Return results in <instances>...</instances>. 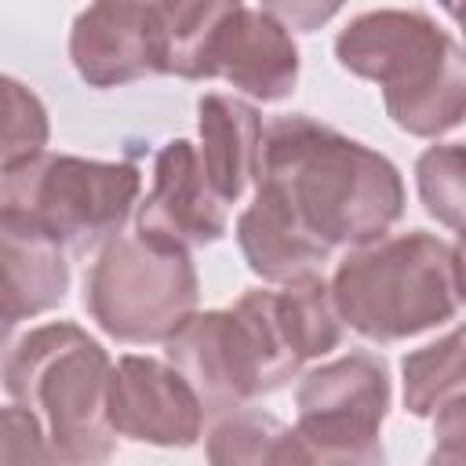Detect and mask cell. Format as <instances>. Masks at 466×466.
Here are the masks:
<instances>
[{"label":"cell","instance_id":"6da1fadb","mask_svg":"<svg viewBox=\"0 0 466 466\" xmlns=\"http://www.w3.org/2000/svg\"><path fill=\"white\" fill-rule=\"evenodd\" d=\"M255 197L328 251L379 240L404 215L393 160L302 113L262 124Z\"/></svg>","mask_w":466,"mask_h":466},{"label":"cell","instance_id":"7a4b0ae2","mask_svg":"<svg viewBox=\"0 0 466 466\" xmlns=\"http://www.w3.org/2000/svg\"><path fill=\"white\" fill-rule=\"evenodd\" d=\"M335 58L353 76L382 87L386 113L400 131L437 138L462 124L466 58L455 36L430 15L400 7L364 11L335 36Z\"/></svg>","mask_w":466,"mask_h":466},{"label":"cell","instance_id":"3957f363","mask_svg":"<svg viewBox=\"0 0 466 466\" xmlns=\"http://www.w3.org/2000/svg\"><path fill=\"white\" fill-rule=\"evenodd\" d=\"M328 291L339 320L360 339L400 342L459 313V248L426 229L379 237L346 248Z\"/></svg>","mask_w":466,"mask_h":466},{"label":"cell","instance_id":"277c9868","mask_svg":"<svg viewBox=\"0 0 466 466\" xmlns=\"http://www.w3.org/2000/svg\"><path fill=\"white\" fill-rule=\"evenodd\" d=\"M113 360L80 324L51 320L29 328L0 353V386L36 411L58 462L95 466L116 451L106 415Z\"/></svg>","mask_w":466,"mask_h":466},{"label":"cell","instance_id":"5b68a950","mask_svg":"<svg viewBox=\"0 0 466 466\" xmlns=\"http://www.w3.org/2000/svg\"><path fill=\"white\" fill-rule=\"evenodd\" d=\"M197 299L189 248L146 233H113L84 277V306L116 342H164L197 313Z\"/></svg>","mask_w":466,"mask_h":466},{"label":"cell","instance_id":"8992f818","mask_svg":"<svg viewBox=\"0 0 466 466\" xmlns=\"http://www.w3.org/2000/svg\"><path fill=\"white\" fill-rule=\"evenodd\" d=\"M142 175L124 160H87L73 153H36L4 171L0 208H11L51 233L69 251L106 244L127 222Z\"/></svg>","mask_w":466,"mask_h":466},{"label":"cell","instance_id":"52a82bcc","mask_svg":"<svg viewBox=\"0 0 466 466\" xmlns=\"http://www.w3.org/2000/svg\"><path fill=\"white\" fill-rule=\"evenodd\" d=\"M295 408V462L375 466L386 459L379 430L390 411V371L382 357L346 353L306 371Z\"/></svg>","mask_w":466,"mask_h":466},{"label":"cell","instance_id":"ba28073f","mask_svg":"<svg viewBox=\"0 0 466 466\" xmlns=\"http://www.w3.org/2000/svg\"><path fill=\"white\" fill-rule=\"evenodd\" d=\"M164 346L167 364L189 382L204 415H222L269 393L258 346L233 309L189 313Z\"/></svg>","mask_w":466,"mask_h":466},{"label":"cell","instance_id":"9c48e42d","mask_svg":"<svg viewBox=\"0 0 466 466\" xmlns=\"http://www.w3.org/2000/svg\"><path fill=\"white\" fill-rule=\"evenodd\" d=\"M106 415L116 437L157 448H189L204 430V408L189 382L167 360L142 353H127L113 364Z\"/></svg>","mask_w":466,"mask_h":466},{"label":"cell","instance_id":"30bf717a","mask_svg":"<svg viewBox=\"0 0 466 466\" xmlns=\"http://www.w3.org/2000/svg\"><path fill=\"white\" fill-rule=\"evenodd\" d=\"M138 233L178 248H204L226 237L229 204L208 186L200 153L189 138H171L153 160V189L135 215Z\"/></svg>","mask_w":466,"mask_h":466},{"label":"cell","instance_id":"8fae6325","mask_svg":"<svg viewBox=\"0 0 466 466\" xmlns=\"http://www.w3.org/2000/svg\"><path fill=\"white\" fill-rule=\"evenodd\" d=\"M226 80L255 102H280L299 84V47L291 29L262 7H237L208 55V80Z\"/></svg>","mask_w":466,"mask_h":466},{"label":"cell","instance_id":"7c38bea8","mask_svg":"<svg viewBox=\"0 0 466 466\" xmlns=\"http://www.w3.org/2000/svg\"><path fill=\"white\" fill-rule=\"evenodd\" d=\"M69 58L84 84L120 87L157 73L149 7L138 0H95L69 29Z\"/></svg>","mask_w":466,"mask_h":466},{"label":"cell","instance_id":"4fadbf2b","mask_svg":"<svg viewBox=\"0 0 466 466\" xmlns=\"http://www.w3.org/2000/svg\"><path fill=\"white\" fill-rule=\"evenodd\" d=\"M69 291L66 248L25 215L0 208V320L11 328L55 309Z\"/></svg>","mask_w":466,"mask_h":466},{"label":"cell","instance_id":"5bb4252c","mask_svg":"<svg viewBox=\"0 0 466 466\" xmlns=\"http://www.w3.org/2000/svg\"><path fill=\"white\" fill-rule=\"evenodd\" d=\"M197 131H200V167L208 186L222 204H237L255 182L258 146H262V116L251 102L237 95H204L197 102Z\"/></svg>","mask_w":466,"mask_h":466},{"label":"cell","instance_id":"9a60e30c","mask_svg":"<svg viewBox=\"0 0 466 466\" xmlns=\"http://www.w3.org/2000/svg\"><path fill=\"white\" fill-rule=\"evenodd\" d=\"M244 0H146L157 44V73L208 80V55L226 18Z\"/></svg>","mask_w":466,"mask_h":466},{"label":"cell","instance_id":"2e32d148","mask_svg":"<svg viewBox=\"0 0 466 466\" xmlns=\"http://www.w3.org/2000/svg\"><path fill=\"white\" fill-rule=\"evenodd\" d=\"M237 244L248 269L269 284H284L295 277H309L328 262V248L302 233L291 218H284L269 200L255 197L237 218Z\"/></svg>","mask_w":466,"mask_h":466},{"label":"cell","instance_id":"e0dca14e","mask_svg":"<svg viewBox=\"0 0 466 466\" xmlns=\"http://www.w3.org/2000/svg\"><path fill=\"white\" fill-rule=\"evenodd\" d=\"M266 309L277 339L299 364L324 357L342 342V320L331 306L328 284L317 273L266 288Z\"/></svg>","mask_w":466,"mask_h":466},{"label":"cell","instance_id":"ac0fdd59","mask_svg":"<svg viewBox=\"0 0 466 466\" xmlns=\"http://www.w3.org/2000/svg\"><path fill=\"white\" fill-rule=\"evenodd\" d=\"M208 459L215 466H237V462L288 466L295 462L291 426H284L269 411H251V408L222 411V419L208 433Z\"/></svg>","mask_w":466,"mask_h":466},{"label":"cell","instance_id":"d6986e66","mask_svg":"<svg viewBox=\"0 0 466 466\" xmlns=\"http://www.w3.org/2000/svg\"><path fill=\"white\" fill-rule=\"evenodd\" d=\"M404 371V408L419 419H433L451 397L462 393V331L451 328L444 339L408 353Z\"/></svg>","mask_w":466,"mask_h":466},{"label":"cell","instance_id":"ffe728a7","mask_svg":"<svg viewBox=\"0 0 466 466\" xmlns=\"http://www.w3.org/2000/svg\"><path fill=\"white\" fill-rule=\"evenodd\" d=\"M51 120L44 102L15 76L0 73V175L44 153Z\"/></svg>","mask_w":466,"mask_h":466},{"label":"cell","instance_id":"44dd1931","mask_svg":"<svg viewBox=\"0 0 466 466\" xmlns=\"http://www.w3.org/2000/svg\"><path fill=\"white\" fill-rule=\"evenodd\" d=\"M415 182H419V197L426 204V211L444 222L451 233L462 229V208H466V193H462V146L459 142H444V146H430L419 164H415Z\"/></svg>","mask_w":466,"mask_h":466},{"label":"cell","instance_id":"7402d4cb","mask_svg":"<svg viewBox=\"0 0 466 466\" xmlns=\"http://www.w3.org/2000/svg\"><path fill=\"white\" fill-rule=\"evenodd\" d=\"M0 462H58L44 422L18 400L0 404Z\"/></svg>","mask_w":466,"mask_h":466},{"label":"cell","instance_id":"603a6c76","mask_svg":"<svg viewBox=\"0 0 466 466\" xmlns=\"http://www.w3.org/2000/svg\"><path fill=\"white\" fill-rule=\"evenodd\" d=\"M346 0H262V11H269L277 22L299 33H313L328 25Z\"/></svg>","mask_w":466,"mask_h":466},{"label":"cell","instance_id":"cb8c5ba5","mask_svg":"<svg viewBox=\"0 0 466 466\" xmlns=\"http://www.w3.org/2000/svg\"><path fill=\"white\" fill-rule=\"evenodd\" d=\"M7 339H11V324H7V320H0V353H4Z\"/></svg>","mask_w":466,"mask_h":466},{"label":"cell","instance_id":"d4e9b609","mask_svg":"<svg viewBox=\"0 0 466 466\" xmlns=\"http://www.w3.org/2000/svg\"><path fill=\"white\" fill-rule=\"evenodd\" d=\"M441 4H444V11H448V15H455V11H459V0H441Z\"/></svg>","mask_w":466,"mask_h":466},{"label":"cell","instance_id":"484cf974","mask_svg":"<svg viewBox=\"0 0 466 466\" xmlns=\"http://www.w3.org/2000/svg\"><path fill=\"white\" fill-rule=\"evenodd\" d=\"M138 4H146V0H138Z\"/></svg>","mask_w":466,"mask_h":466}]
</instances>
